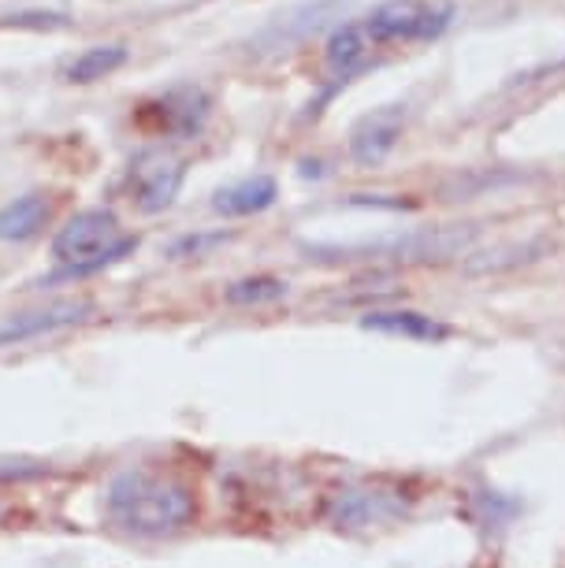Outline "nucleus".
I'll return each mask as SVG.
<instances>
[{
    "label": "nucleus",
    "mask_w": 565,
    "mask_h": 568,
    "mask_svg": "<svg viewBox=\"0 0 565 568\" xmlns=\"http://www.w3.org/2000/svg\"><path fill=\"white\" fill-rule=\"evenodd\" d=\"M104 520L131 539H172L198 520V498L172 471L131 465L104 487Z\"/></svg>",
    "instance_id": "obj_1"
},
{
    "label": "nucleus",
    "mask_w": 565,
    "mask_h": 568,
    "mask_svg": "<svg viewBox=\"0 0 565 568\" xmlns=\"http://www.w3.org/2000/svg\"><path fill=\"white\" fill-rule=\"evenodd\" d=\"M134 250H138V234H123L115 212L82 209L52 239V256L60 261V272L52 278H82L104 272V267H112Z\"/></svg>",
    "instance_id": "obj_2"
},
{
    "label": "nucleus",
    "mask_w": 565,
    "mask_h": 568,
    "mask_svg": "<svg viewBox=\"0 0 565 568\" xmlns=\"http://www.w3.org/2000/svg\"><path fill=\"white\" fill-rule=\"evenodd\" d=\"M324 517L339 531H376L402 524L410 517V498L402 490L376 487V484H350L339 487L324 506Z\"/></svg>",
    "instance_id": "obj_3"
},
{
    "label": "nucleus",
    "mask_w": 565,
    "mask_h": 568,
    "mask_svg": "<svg viewBox=\"0 0 565 568\" xmlns=\"http://www.w3.org/2000/svg\"><path fill=\"white\" fill-rule=\"evenodd\" d=\"M183 179L186 168L179 156H172L168 149H142L127 168V197L138 212L157 216V212L172 209V201L183 190Z\"/></svg>",
    "instance_id": "obj_4"
},
{
    "label": "nucleus",
    "mask_w": 565,
    "mask_h": 568,
    "mask_svg": "<svg viewBox=\"0 0 565 568\" xmlns=\"http://www.w3.org/2000/svg\"><path fill=\"white\" fill-rule=\"evenodd\" d=\"M451 27V8H428L421 0H387L365 19L372 45L387 41H432Z\"/></svg>",
    "instance_id": "obj_5"
},
{
    "label": "nucleus",
    "mask_w": 565,
    "mask_h": 568,
    "mask_svg": "<svg viewBox=\"0 0 565 568\" xmlns=\"http://www.w3.org/2000/svg\"><path fill=\"white\" fill-rule=\"evenodd\" d=\"M209 120V98L198 85H179L168 90L164 98L142 104V123L157 134L172 138H194Z\"/></svg>",
    "instance_id": "obj_6"
},
{
    "label": "nucleus",
    "mask_w": 565,
    "mask_h": 568,
    "mask_svg": "<svg viewBox=\"0 0 565 568\" xmlns=\"http://www.w3.org/2000/svg\"><path fill=\"white\" fill-rule=\"evenodd\" d=\"M406 104H383V109L361 115L350 131V156L361 168H376L383 164L394 145H398L402 131H406Z\"/></svg>",
    "instance_id": "obj_7"
},
{
    "label": "nucleus",
    "mask_w": 565,
    "mask_h": 568,
    "mask_svg": "<svg viewBox=\"0 0 565 568\" xmlns=\"http://www.w3.org/2000/svg\"><path fill=\"white\" fill-rule=\"evenodd\" d=\"M93 316V302L87 297H63V302H52L46 308H30V313H19L12 320L0 324V346H12V342H27L38 335H52V331L87 324Z\"/></svg>",
    "instance_id": "obj_8"
},
{
    "label": "nucleus",
    "mask_w": 565,
    "mask_h": 568,
    "mask_svg": "<svg viewBox=\"0 0 565 568\" xmlns=\"http://www.w3.org/2000/svg\"><path fill=\"white\" fill-rule=\"evenodd\" d=\"M361 327L376 331V335H391V338L432 342V346L451 338V327H446L443 320L417 313V308H372V313L361 316Z\"/></svg>",
    "instance_id": "obj_9"
},
{
    "label": "nucleus",
    "mask_w": 565,
    "mask_h": 568,
    "mask_svg": "<svg viewBox=\"0 0 565 568\" xmlns=\"http://www.w3.org/2000/svg\"><path fill=\"white\" fill-rule=\"evenodd\" d=\"M275 197H280V186H275L272 175H250V179H239L231 182V186L216 190V197H212V209L220 212V216H258V212L272 209Z\"/></svg>",
    "instance_id": "obj_10"
},
{
    "label": "nucleus",
    "mask_w": 565,
    "mask_h": 568,
    "mask_svg": "<svg viewBox=\"0 0 565 568\" xmlns=\"http://www.w3.org/2000/svg\"><path fill=\"white\" fill-rule=\"evenodd\" d=\"M52 201L46 194H23L0 209V242H30L49 227Z\"/></svg>",
    "instance_id": "obj_11"
},
{
    "label": "nucleus",
    "mask_w": 565,
    "mask_h": 568,
    "mask_svg": "<svg viewBox=\"0 0 565 568\" xmlns=\"http://www.w3.org/2000/svg\"><path fill=\"white\" fill-rule=\"evenodd\" d=\"M365 52H369V34L365 27H339L332 38H327V68H332L339 79H350L361 63H365Z\"/></svg>",
    "instance_id": "obj_12"
},
{
    "label": "nucleus",
    "mask_w": 565,
    "mask_h": 568,
    "mask_svg": "<svg viewBox=\"0 0 565 568\" xmlns=\"http://www.w3.org/2000/svg\"><path fill=\"white\" fill-rule=\"evenodd\" d=\"M291 294L286 278H275V275H250V278H234L228 286V302L231 305H242V308H258V305H272V302H283Z\"/></svg>",
    "instance_id": "obj_13"
},
{
    "label": "nucleus",
    "mask_w": 565,
    "mask_h": 568,
    "mask_svg": "<svg viewBox=\"0 0 565 568\" xmlns=\"http://www.w3.org/2000/svg\"><path fill=\"white\" fill-rule=\"evenodd\" d=\"M127 63V49L123 45H93L87 49L82 57H74V63L68 68V82H98V79H109L112 71H120Z\"/></svg>",
    "instance_id": "obj_14"
},
{
    "label": "nucleus",
    "mask_w": 565,
    "mask_h": 568,
    "mask_svg": "<svg viewBox=\"0 0 565 568\" xmlns=\"http://www.w3.org/2000/svg\"><path fill=\"white\" fill-rule=\"evenodd\" d=\"M12 471H19V468H0V476H12Z\"/></svg>",
    "instance_id": "obj_15"
},
{
    "label": "nucleus",
    "mask_w": 565,
    "mask_h": 568,
    "mask_svg": "<svg viewBox=\"0 0 565 568\" xmlns=\"http://www.w3.org/2000/svg\"><path fill=\"white\" fill-rule=\"evenodd\" d=\"M0 517H4V501H0Z\"/></svg>",
    "instance_id": "obj_16"
}]
</instances>
